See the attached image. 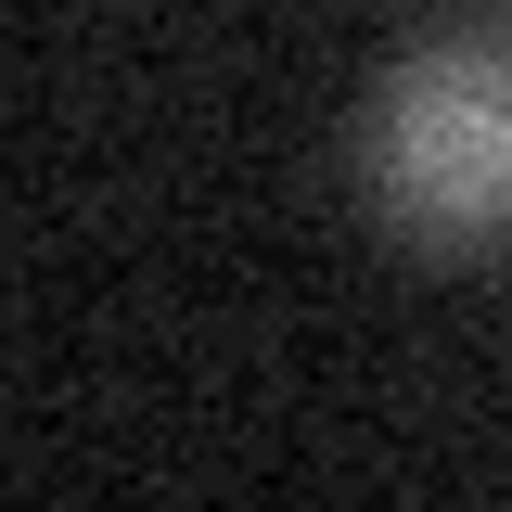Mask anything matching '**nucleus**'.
<instances>
[{
    "mask_svg": "<svg viewBox=\"0 0 512 512\" xmlns=\"http://www.w3.org/2000/svg\"><path fill=\"white\" fill-rule=\"evenodd\" d=\"M500 52L474 39V52L423 64L397 103H384V180L410 218H436V231H487L500 218Z\"/></svg>",
    "mask_w": 512,
    "mask_h": 512,
    "instance_id": "nucleus-1",
    "label": "nucleus"
}]
</instances>
